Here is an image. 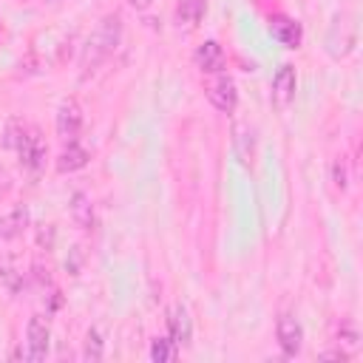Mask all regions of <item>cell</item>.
I'll list each match as a JSON object with an SVG mask.
<instances>
[{"instance_id":"6da1fadb","label":"cell","mask_w":363,"mask_h":363,"mask_svg":"<svg viewBox=\"0 0 363 363\" xmlns=\"http://www.w3.org/2000/svg\"><path fill=\"white\" fill-rule=\"evenodd\" d=\"M122 40V14L119 11H111L99 20V26L91 31L85 48H82V68L85 71H94L99 62H105L116 45Z\"/></svg>"},{"instance_id":"7a4b0ae2","label":"cell","mask_w":363,"mask_h":363,"mask_svg":"<svg viewBox=\"0 0 363 363\" xmlns=\"http://www.w3.org/2000/svg\"><path fill=\"white\" fill-rule=\"evenodd\" d=\"M3 145L11 147V150H17L20 164H23L26 170H31V173H40V170H43V164H45V142L40 139L37 128L11 119V122L6 125Z\"/></svg>"},{"instance_id":"3957f363","label":"cell","mask_w":363,"mask_h":363,"mask_svg":"<svg viewBox=\"0 0 363 363\" xmlns=\"http://www.w3.org/2000/svg\"><path fill=\"white\" fill-rule=\"evenodd\" d=\"M204 91H207V99H210V105L216 111H221V113H233L235 111V105H238V88H235V82H233L230 74H224V71L213 74L207 79Z\"/></svg>"},{"instance_id":"277c9868","label":"cell","mask_w":363,"mask_h":363,"mask_svg":"<svg viewBox=\"0 0 363 363\" xmlns=\"http://www.w3.org/2000/svg\"><path fill=\"white\" fill-rule=\"evenodd\" d=\"M26 343H28V352L26 357L28 360H43L48 354V343H51V326L43 315H31L28 318V326H26Z\"/></svg>"},{"instance_id":"5b68a950","label":"cell","mask_w":363,"mask_h":363,"mask_svg":"<svg viewBox=\"0 0 363 363\" xmlns=\"http://www.w3.org/2000/svg\"><path fill=\"white\" fill-rule=\"evenodd\" d=\"M275 335H278V346L286 357H295L301 349H303V326L295 315H281L278 318V326H275Z\"/></svg>"},{"instance_id":"8992f818","label":"cell","mask_w":363,"mask_h":363,"mask_svg":"<svg viewBox=\"0 0 363 363\" xmlns=\"http://www.w3.org/2000/svg\"><path fill=\"white\" fill-rule=\"evenodd\" d=\"M82 130V108L77 99H65L57 111V136L62 142H77Z\"/></svg>"},{"instance_id":"52a82bcc","label":"cell","mask_w":363,"mask_h":363,"mask_svg":"<svg viewBox=\"0 0 363 363\" xmlns=\"http://www.w3.org/2000/svg\"><path fill=\"white\" fill-rule=\"evenodd\" d=\"M295 88H298V77L292 65H281L272 74V105L275 108H286L295 99Z\"/></svg>"},{"instance_id":"ba28073f","label":"cell","mask_w":363,"mask_h":363,"mask_svg":"<svg viewBox=\"0 0 363 363\" xmlns=\"http://www.w3.org/2000/svg\"><path fill=\"white\" fill-rule=\"evenodd\" d=\"M269 34H272V40H278V43L286 45V48H298L301 40H303L301 23H295V20L286 17V14H275V17H269Z\"/></svg>"},{"instance_id":"9c48e42d","label":"cell","mask_w":363,"mask_h":363,"mask_svg":"<svg viewBox=\"0 0 363 363\" xmlns=\"http://www.w3.org/2000/svg\"><path fill=\"white\" fill-rule=\"evenodd\" d=\"M167 329H170V340L176 346H190V337H193V320H190V312L184 303H176L170 309V318H167Z\"/></svg>"},{"instance_id":"30bf717a","label":"cell","mask_w":363,"mask_h":363,"mask_svg":"<svg viewBox=\"0 0 363 363\" xmlns=\"http://www.w3.org/2000/svg\"><path fill=\"white\" fill-rule=\"evenodd\" d=\"M193 60H196V65H199L201 74H218V71H224V65H227L224 51H221V45H218L216 40L201 43V45L196 48Z\"/></svg>"},{"instance_id":"8fae6325","label":"cell","mask_w":363,"mask_h":363,"mask_svg":"<svg viewBox=\"0 0 363 363\" xmlns=\"http://www.w3.org/2000/svg\"><path fill=\"white\" fill-rule=\"evenodd\" d=\"M26 227H28V207L17 204L0 218V241H14L17 235H23Z\"/></svg>"},{"instance_id":"7c38bea8","label":"cell","mask_w":363,"mask_h":363,"mask_svg":"<svg viewBox=\"0 0 363 363\" xmlns=\"http://www.w3.org/2000/svg\"><path fill=\"white\" fill-rule=\"evenodd\" d=\"M204 11H207V0H179L176 3V26L190 31L201 23Z\"/></svg>"},{"instance_id":"4fadbf2b","label":"cell","mask_w":363,"mask_h":363,"mask_svg":"<svg viewBox=\"0 0 363 363\" xmlns=\"http://www.w3.org/2000/svg\"><path fill=\"white\" fill-rule=\"evenodd\" d=\"M68 210H71V218H74L77 227H82V230H91L94 227V201H91L88 193H82V190L71 193Z\"/></svg>"},{"instance_id":"5bb4252c","label":"cell","mask_w":363,"mask_h":363,"mask_svg":"<svg viewBox=\"0 0 363 363\" xmlns=\"http://www.w3.org/2000/svg\"><path fill=\"white\" fill-rule=\"evenodd\" d=\"M88 159H91V156H88V150H85L82 145H77V142H65L62 153L57 156V170H60V173H74V170L85 167Z\"/></svg>"},{"instance_id":"9a60e30c","label":"cell","mask_w":363,"mask_h":363,"mask_svg":"<svg viewBox=\"0 0 363 363\" xmlns=\"http://www.w3.org/2000/svg\"><path fill=\"white\" fill-rule=\"evenodd\" d=\"M102 352H105V340H102V332L94 326L85 335V352H82V357L91 360V363H96V360H102Z\"/></svg>"},{"instance_id":"2e32d148","label":"cell","mask_w":363,"mask_h":363,"mask_svg":"<svg viewBox=\"0 0 363 363\" xmlns=\"http://www.w3.org/2000/svg\"><path fill=\"white\" fill-rule=\"evenodd\" d=\"M173 357H176V343H173L170 337H156V340L150 343V360L167 363V360H173Z\"/></svg>"},{"instance_id":"e0dca14e","label":"cell","mask_w":363,"mask_h":363,"mask_svg":"<svg viewBox=\"0 0 363 363\" xmlns=\"http://www.w3.org/2000/svg\"><path fill=\"white\" fill-rule=\"evenodd\" d=\"M332 179H335V184H337L340 190L346 187V170H343V162H340V159L332 164Z\"/></svg>"},{"instance_id":"ac0fdd59","label":"cell","mask_w":363,"mask_h":363,"mask_svg":"<svg viewBox=\"0 0 363 363\" xmlns=\"http://www.w3.org/2000/svg\"><path fill=\"white\" fill-rule=\"evenodd\" d=\"M9 187H11V184H9V173L0 167V196H6V193H9Z\"/></svg>"},{"instance_id":"d6986e66","label":"cell","mask_w":363,"mask_h":363,"mask_svg":"<svg viewBox=\"0 0 363 363\" xmlns=\"http://www.w3.org/2000/svg\"><path fill=\"white\" fill-rule=\"evenodd\" d=\"M128 3H130L136 11H145V9H150V3H153V0H128Z\"/></svg>"}]
</instances>
